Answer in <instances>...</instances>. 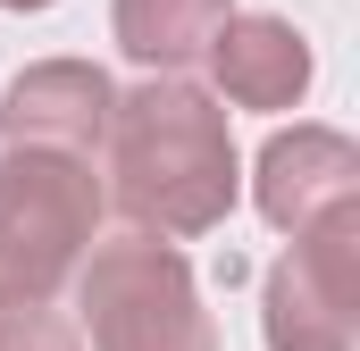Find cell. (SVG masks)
<instances>
[{
	"mask_svg": "<svg viewBox=\"0 0 360 351\" xmlns=\"http://www.w3.org/2000/svg\"><path fill=\"white\" fill-rule=\"evenodd\" d=\"M101 143H109V192L143 234H210L235 209L226 109L184 76H151L117 92Z\"/></svg>",
	"mask_w": 360,
	"mask_h": 351,
	"instance_id": "6da1fadb",
	"label": "cell"
},
{
	"mask_svg": "<svg viewBox=\"0 0 360 351\" xmlns=\"http://www.w3.org/2000/svg\"><path fill=\"white\" fill-rule=\"evenodd\" d=\"M101 226V184L84 159L8 151L0 159V310H42Z\"/></svg>",
	"mask_w": 360,
	"mask_h": 351,
	"instance_id": "7a4b0ae2",
	"label": "cell"
},
{
	"mask_svg": "<svg viewBox=\"0 0 360 351\" xmlns=\"http://www.w3.org/2000/svg\"><path fill=\"white\" fill-rule=\"evenodd\" d=\"M76 301H84L92 351H218V326L201 310V284H193L184 251L151 243V234L101 243Z\"/></svg>",
	"mask_w": 360,
	"mask_h": 351,
	"instance_id": "3957f363",
	"label": "cell"
},
{
	"mask_svg": "<svg viewBox=\"0 0 360 351\" xmlns=\"http://www.w3.org/2000/svg\"><path fill=\"white\" fill-rule=\"evenodd\" d=\"M352 301H360V201L302 226L293 251L269 267L260 335L269 351H352Z\"/></svg>",
	"mask_w": 360,
	"mask_h": 351,
	"instance_id": "277c9868",
	"label": "cell"
},
{
	"mask_svg": "<svg viewBox=\"0 0 360 351\" xmlns=\"http://www.w3.org/2000/svg\"><path fill=\"white\" fill-rule=\"evenodd\" d=\"M109 109H117V84L101 67L42 59V67H25L0 92V134H8V151H59V159H76V151H92L109 134Z\"/></svg>",
	"mask_w": 360,
	"mask_h": 351,
	"instance_id": "5b68a950",
	"label": "cell"
},
{
	"mask_svg": "<svg viewBox=\"0 0 360 351\" xmlns=\"http://www.w3.org/2000/svg\"><path fill=\"white\" fill-rule=\"evenodd\" d=\"M252 201L276 234H302L319 226L327 209H352L360 201V151L352 134L335 126H293V134H269L260 151V176H252Z\"/></svg>",
	"mask_w": 360,
	"mask_h": 351,
	"instance_id": "8992f818",
	"label": "cell"
},
{
	"mask_svg": "<svg viewBox=\"0 0 360 351\" xmlns=\"http://www.w3.org/2000/svg\"><path fill=\"white\" fill-rule=\"evenodd\" d=\"M210 67L235 109H293L310 92V42L285 17H226L210 42Z\"/></svg>",
	"mask_w": 360,
	"mask_h": 351,
	"instance_id": "52a82bcc",
	"label": "cell"
},
{
	"mask_svg": "<svg viewBox=\"0 0 360 351\" xmlns=\"http://www.w3.org/2000/svg\"><path fill=\"white\" fill-rule=\"evenodd\" d=\"M226 17H235L226 0H117V51H126L134 67L176 76V67H193V59L218 42Z\"/></svg>",
	"mask_w": 360,
	"mask_h": 351,
	"instance_id": "ba28073f",
	"label": "cell"
},
{
	"mask_svg": "<svg viewBox=\"0 0 360 351\" xmlns=\"http://www.w3.org/2000/svg\"><path fill=\"white\" fill-rule=\"evenodd\" d=\"M0 351H76V326L51 310H0Z\"/></svg>",
	"mask_w": 360,
	"mask_h": 351,
	"instance_id": "9c48e42d",
	"label": "cell"
},
{
	"mask_svg": "<svg viewBox=\"0 0 360 351\" xmlns=\"http://www.w3.org/2000/svg\"><path fill=\"white\" fill-rule=\"evenodd\" d=\"M0 8H51V0H0Z\"/></svg>",
	"mask_w": 360,
	"mask_h": 351,
	"instance_id": "30bf717a",
	"label": "cell"
}]
</instances>
